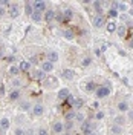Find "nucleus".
I'll use <instances>...</instances> for the list:
<instances>
[{"mask_svg": "<svg viewBox=\"0 0 133 135\" xmlns=\"http://www.w3.org/2000/svg\"><path fill=\"white\" fill-rule=\"evenodd\" d=\"M38 135H49V132L44 129V127H42V129H38V132H37Z\"/></svg>", "mask_w": 133, "mask_h": 135, "instance_id": "39", "label": "nucleus"}, {"mask_svg": "<svg viewBox=\"0 0 133 135\" xmlns=\"http://www.w3.org/2000/svg\"><path fill=\"white\" fill-rule=\"evenodd\" d=\"M48 61H50L52 65L57 63V61H58V52H57V51H49V54H48Z\"/></svg>", "mask_w": 133, "mask_h": 135, "instance_id": "11", "label": "nucleus"}, {"mask_svg": "<svg viewBox=\"0 0 133 135\" xmlns=\"http://www.w3.org/2000/svg\"><path fill=\"white\" fill-rule=\"evenodd\" d=\"M90 135H100V134H98V132H96V131H93V132H92Z\"/></svg>", "mask_w": 133, "mask_h": 135, "instance_id": "51", "label": "nucleus"}, {"mask_svg": "<svg viewBox=\"0 0 133 135\" xmlns=\"http://www.w3.org/2000/svg\"><path fill=\"white\" fill-rule=\"evenodd\" d=\"M75 120L83 123V121H84V115H83V114H80V112H76V115H75Z\"/></svg>", "mask_w": 133, "mask_h": 135, "instance_id": "36", "label": "nucleus"}, {"mask_svg": "<svg viewBox=\"0 0 133 135\" xmlns=\"http://www.w3.org/2000/svg\"><path fill=\"white\" fill-rule=\"evenodd\" d=\"M32 12H34L32 2H26V3H25V14H26V16H32Z\"/></svg>", "mask_w": 133, "mask_h": 135, "instance_id": "18", "label": "nucleus"}, {"mask_svg": "<svg viewBox=\"0 0 133 135\" xmlns=\"http://www.w3.org/2000/svg\"><path fill=\"white\" fill-rule=\"evenodd\" d=\"M116 34H118V37H124L125 34H127V26L125 25H121V26H118L116 28Z\"/></svg>", "mask_w": 133, "mask_h": 135, "instance_id": "20", "label": "nucleus"}, {"mask_svg": "<svg viewBox=\"0 0 133 135\" xmlns=\"http://www.w3.org/2000/svg\"><path fill=\"white\" fill-rule=\"evenodd\" d=\"M95 55H96V57H100L101 55V49L100 48H95Z\"/></svg>", "mask_w": 133, "mask_h": 135, "instance_id": "44", "label": "nucleus"}, {"mask_svg": "<svg viewBox=\"0 0 133 135\" xmlns=\"http://www.w3.org/2000/svg\"><path fill=\"white\" fill-rule=\"evenodd\" d=\"M44 77H46V74L43 72L42 69H35V71L32 72V78L34 80H43Z\"/></svg>", "mask_w": 133, "mask_h": 135, "instance_id": "14", "label": "nucleus"}, {"mask_svg": "<svg viewBox=\"0 0 133 135\" xmlns=\"http://www.w3.org/2000/svg\"><path fill=\"white\" fill-rule=\"evenodd\" d=\"M9 126H11V123H9L8 118H2V120H0V129L6 131V129H9Z\"/></svg>", "mask_w": 133, "mask_h": 135, "instance_id": "23", "label": "nucleus"}, {"mask_svg": "<svg viewBox=\"0 0 133 135\" xmlns=\"http://www.w3.org/2000/svg\"><path fill=\"white\" fill-rule=\"evenodd\" d=\"M16 135H25V131L23 129H16Z\"/></svg>", "mask_w": 133, "mask_h": 135, "instance_id": "42", "label": "nucleus"}, {"mask_svg": "<svg viewBox=\"0 0 133 135\" xmlns=\"http://www.w3.org/2000/svg\"><path fill=\"white\" fill-rule=\"evenodd\" d=\"M110 131H112V132H113L115 135H121V134H122V126H118V124H112Z\"/></svg>", "mask_w": 133, "mask_h": 135, "instance_id": "25", "label": "nucleus"}, {"mask_svg": "<svg viewBox=\"0 0 133 135\" xmlns=\"http://www.w3.org/2000/svg\"><path fill=\"white\" fill-rule=\"evenodd\" d=\"M8 72H9V75L11 77H17L18 74H20V69H18V66H9V69H8Z\"/></svg>", "mask_w": 133, "mask_h": 135, "instance_id": "21", "label": "nucleus"}, {"mask_svg": "<svg viewBox=\"0 0 133 135\" xmlns=\"http://www.w3.org/2000/svg\"><path fill=\"white\" fill-rule=\"evenodd\" d=\"M8 14L11 18H17V17L20 16V8L17 6V5H11L8 9Z\"/></svg>", "mask_w": 133, "mask_h": 135, "instance_id": "6", "label": "nucleus"}, {"mask_svg": "<svg viewBox=\"0 0 133 135\" xmlns=\"http://www.w3.org/2000/svg\"><path fill=\"white\" fill-rule=\"evenodd\" d=\"M18 69H20V72H28V71L31 69V63H29V60H23V61L20 63Z\"/></svg>", "mask_w": 133, "mask_h": 135, "instance_id": "13", "label": "nucleus"}, {"mask_svg": "<svg viewBox=\"0 0 133 135\" xmlns=\"http://www.w3.org/2000/svg\"><path fill=\"white\" fill-rule=\"evenodd\" d=\"M129 118L133 120V109H129Z\"/></svg>", "mask_w": 133, "mask_h": 135, "instance_id": "46", "label": "nucleus"}, {"mask_svg": "<svg viewBox=\"0 0 133 135\" xmlns=\"http://www.w3.org/2000/svg\"><path fill=\"white\" fill-rule=\"evenodd\" d=\"M0 6H2V8H6V6H9V2H6V0H2V2H0Z\"/></svg>", "mask_w": 133, "mask_h": 135, "instance_id": "41", "label": "nucleus"}, {"mask_svg": "<svg viewBox=\"0 0 133 135\" xmlns=\"http://www.w3.org/2000/svg\"><path fill=\"white\" fill-rule=\"evenodd\" d=\"M0 95H5V84H0Z\"/></svg>", "mask_w": 133, "mask_h": 135, "instance_id": "43", "label": "nucleus"}, {"mask_svg": "<svg viewBox=\"0 0 133 135\" xmlns=\"http://www.w3.org/2000/svg\"><path fill=\"white\" fill-rule=\"evenodd\" d=\"M42 71L44 72V74L52 72V71H54V65H52L50 61H48V60H46V61H43V63H42Z\"/></svg>", "mask_w": 133, "mask_h": 135, "instance_id": "8", "label": "nucleus"}, {"mask_svg": "<svg viewBox=\"0 0 133 135\" xmlns=\"http://www.w3.org/2000/svg\"><path fill=\"white\" fill-rule=\"evenodd\" d=\"M116 11H118V12H119V11H122V12H124V11H127V3H124V2H119V3H118Z\"/></svg>", "mask_w": 133, "mask_h": 135, "instance_id": "32", "label": "nucleus"}, {"mask_svg": "<svg viewBox=\"0 0 133 135\" xmlns=\"http://www.w3.org/2000/svg\"><path fill=\"white\" fill-rule=\"evenodd\" d=\"M96 83H93V81H89V83L84 84V89H86V92H93V91H96Z\"/></svg>", "mask_w": 133, "mask_h": 135, "instance_id": "17", "label": "nucleus"}, {"mask_svg": "<svg viewBox=\"0 0 133 135\" xmlns=\"http://www.w3.org/2000/svg\"><path fill=\"white\" fill-rule=\"evenodd\" d=\"M63 35H64V38H67V40H74V31H70V29H64L63 31Z\"/></svg>", "mask_w": 133, "mask_h": 135, "instance_id": "26", "label": "nucleus"}, {"mask_svg": "<svg viewBox=\"0 0 133 135\" xmlns=\"http://www.w3.org/2000/svg\"><path fill=\"white\" fill-rule=\"evenodd\" d=\"M107 14H109V17H110V18H115V17L119 16V12H118L116 9H113V8H110V9H109V12H107Z\"/></svg>", "mask_w": 133, "mask_h": 135, "instance_id": "31", "label": "nucleus"}, {"mask_svg": "<svg viewBox=\"0 0 133 135\" xmlns=\"http://www.w3.org/2000/svg\"><path fill=\"white\" fill-rule=\"evenodd\" d=\"M116 23H115V22H109L107 25H106V29H107L109 32L112 34V32H116Z\"/></svg>", "mask_w": 133, "mask_h": 135, "instance_id": "24", "label": "nucleus"}, {"mask_svg": "<svg viewBox=\"0 0 133 135\" xmlns=\"http://www.w3.org/2000/svg\"><path fill=\"white\" fill-rule=\"evenodd\" d=\"M31 18H32V22H35V23H38V22H42L43 20V12H38V11H34L32 16H31Z\"/></svg>", "mask_w": 133, "mask_h": 135, "instance_id": "16", "label": "nucleus"}, {"mask_svg": "<svg viewBox=\"0 0 133 135\" xmlns=\"http://www.w3.org/2000/svg\"><path fill=\"white\" fill-rule=\"evenodd\" d=\"M61 77L66 78V80H74L75 72L72 71V69H64V71H61Z\"/></svg>", "mask_w": 133, "mask_h": 135, "instance_id": "10", "label": "nucleus"}, {"mask_svg": "<svg viewBox=\"0 0 133 135\" xmlns=\"http://www.w3.org/2000/svg\"><path fill=\"white\" fill-rule=\"evenodd\" d=\"M93 108H95V109H98V108H100V104H98V101H95V103H93Z\"/></svg>", "mask_w": 133, "mask_h": 135, "instance_id": "47", "label": "nucleus"}, {"mask_svg": "<svg viewBox=\"0 0 133 135\" xmlns=\"http://www.w3.org/2000/svg\"><path fill=\"white\" fill-rule=\"evenodd\" d=\"M129 46H130V48H133V38L130 40V42H129Z\"/></svg>", "mask_w": 133, "mask_h": 135, "instance_id": "49", "label": "nucleus"}, {"mask_svg": "<svg viewBox=\"0 0 133 135\" xmlns=\"http://www.w3.org/2000/svg\"><path fill=\"white\" fill-rule=\"evenodd\" d=\"M14 60H16L14 57H9V59H8V61H9V63H14Z\"/></svg>", "mask_w": 133, "mask_h": 135, "instance_id": "48", "label": "nucleus"}, {"mask_svg": "<svg viewBox=\"0 0 133 135\" xmlns=\"http://www.w3.org/2000/svg\"><path fill=\"white\" fill-rule=\"evenodd\" d=\"M5 14H6V9H5V8H2V6H0V17H2V16H5Z\"/></svg>", "mask_w": 133, "mask_h": 135, "instance_id": "45", "label": "nucleus"}, {"mask_svg": "<svg viewBox=\"0 0 133 135\" xmlns=\"http://www.w3.org/2000/svg\"><path fill=\"white\" fill-rule=\"evenodd\" d=\"M104 25H106V18H104V16H96L95 18H93V26H95V28H103Z\"/></svg>", "mask_w": 133, "mask_h": 135, "instance_id": "7", "label": "nucleus"}, {"mask_svg": "<svg viewBox=\"0 0 133 135\" xmlns=\"http://www.w3.org/2000/svg\"><path fill=\"white\" fill-rule=\"evenodd\" d=\"M70 95V91L67 89V88H61L58 91V98L60 100H67V97Z\"/></svg>", "mask_w": 133, "mask_h": 135, "instance_id": "12", "label": "nucleus"}, {"mask_svg": "<svg viewBox=\"0 0 133 135\" xmlns=\"http://www.w3.org/2000/svg\"><path fill=\"white\" fill-rule=\"evenodd\" d=\"M110 86H109V83H106L104 86H98L96 88V91H95V94H96V97L98 98H104V97H109L110 95Z\"/></svg>", "mask_w": 133, "mask_h": 135, "instance_id": "1", "label": "nucleus"}, {"mask_svg": "<svg viewBox=\"0 0 133 135\" xmlns=\"http://www.w3.org/2000/svg\"><path fill=\"white\" fill-rule=\"evenodd\" d=\"M12 86H14V88H18V86H22V81H20L18 78H14V80H12Z\"/></svg>", "mask_w": 133, "mask_h": 135, "instance_id": "37", "label": "nucleus"}, {"mask_svg": "<svg viewBox=\"0 0 133 135\" xmlns=\"http://www.w3.org/2000/svg\"><path fill=\"white\" fill-rule=\"evenodd\" d=\"M55 12H57V11H54V9H48V11L43 14V20L48 22V23H50L52 20H55Z\"/></svg>", "mask_w": 133, "mask_h": 135, "instance_id": "5", "label": "nucleus"}, {"mask_svg": "<svg viewBox=\"0 0 133 135\" xmlns=\"http://www.w3.org/2000/svg\"><path fill=\"white\" fill-rule=\"evenodd\" d=\"M63 16H64V18H66V20H69V18H72V17H74V11H72V9H64V11H63Z\"/></svg>", "mask_w": 133, "mask_h": 135, "instance_id": "29", "label": "nucleus"}, {"mask_svg": "<svg viewBox=\"0 0 133 135\" xmlns=\"http://www.w3.org/2000/svg\"><path fill=\"white\" fill-rule=\"evenodd\" d=\"M22 108H23V109H25V110H28V109H29V108H31V104H29L28 101H25V103H22Z\"/></svg>", "mask_w": 133, "mask_h": 135, "instance_id": "40", "label": "nucleus"}, {"mask_svg": "<svg viewBox=\"0 0 133 135\" xmlns=\"http://www.w3.org/2000/svg\"><path fill=\"white\" fill-rule=\"evenodd\" d=\"M55 20H57V22H60V23L66 20V18H64V16H63V11H61V12H55Z\"/></svg>", "mask_w": 133, "mask_h": 135, "instance_id": "33", "label": "nucleus"}, {"mask_svg": "<svg viewBox=\"0 0 133 135\" xmlns=\"http://www.w3.org/2000/svg\"><path fill=\"white\" fill-rule=\"evenodd\" d=\"M125 121V118L122 117V115H118V117H115V124H118V126H122Z\"/></svg>", "mask_w": 133, "mask_h": 135, "instance_id": "30", "label": "nucleus"}, {"mask_svg": "<svg viewBox=\"0 0 133 135\" xmlns=\"http://www.w3.org/2000/svg\"><path fill=\"white\" fill-rule=\"evenodd\" d=\"M83 104H84V101L81 100V98H76V97H75L70 106H72L74 109H81V108H83Z\"/></svg>", "mask_w": 133, "mask_h": 135, "instance_id": "15", "label": "nucleus"}, {"mask_svg": "<svg viewBox=\"0 0 133 135\" xmlns=\"http://www.w3.org/2000/svg\"><path fill=\"white\" fill-rule=\"evenodd\" d=\"M61 135H74V134H72V132H63Z\"/></svg>", "mask_w": 133, "mask_h": 135, "instance_id": "50", "label": "nucleus"}, {"mask_svg": "<svg viewBox=\"0 0 133 135\" xmlns=\"http://www.w3.org/2000/svg\"><path fill=\"white\" fill-rule=\"evenodd\" d=\"M95 118H96V120H103V118H104V112L98 110V112H96V115H95Z\"/></svg>", "mask_w": 133, "mask_h": 135, "instance_id": "38", "label": "nucleus"}, {"mask_svg": "<svg viewBox=\"0 0 133 135\" xmlns=\"http://www.w3.org/2000/svg\"><path fill=\"white\" fill-rule=\"evenodd\" d=\"M43 112H44L43 104H34V106H32V114L35 115V117H40V115H43Z\"/></svg>", "mask_w": 133, "mask_h": 135, "instance_id": "9", "label": "nucleus"}, {"mask_svg": "<svg viewBox=\"0 0 133 135\" xmlns=\"http://www.w3.org/2000/svg\"><path fill=\"white\" fill-rule=\"evenodd\" d=\"M130 5H132V6H133V2H130Z\"/></svg>", "mask_w": 133, "mask_h": 135, "instance_id": "52", "label": "nucleus"}, {"mask_svg": "<svg viewBox=\"0 0 133 135\" xmlns=\"http://www.w3.org/2000/svg\"><path fill=\"white\" fill-rule=\"evenodd\" d=\"M63 124H64V129L70 131V129L74 127V121H66V123H63Z\"/></svg>", "mask_w": 133, "mask_h": 135, "instance_id": "34", "label": "nucleus"}, {"mask_svg": "<svg viewBox=\"0 0 133 135\" xmlns=\"http://www.w3.org/2000/svg\"><path fill=\"white\" fill-rule=\"evenodd\" d=\"M18 98H20V91L18 89H14V91L9 92V100L11 101H17Z\"/></svg>", "mask_w": 133, "mask_h": 135, "instance_id": "19", "label": "nucleus"}, {"mask_svg": "<svg viewBox=\"0 0 133 135\" xmlns=\"http://www.w3.org/2000/svg\"><path fill=\"white\" fill-rule=\"evenodd\" d=\"M90 63H92V60L89 59V57H86V59H83V61H81V65H83L84 68H86V66H89Z\"/></svg>", "mask_w": 133, "mask_h": 135, "instance_id": "35", "label": "nucleus"}, {"mask_svg": "<svg viewBox=\"0 0 133 135\" xmlns=\"http://www.w3.org/2000/svg\"><path fill=\"white\" fill-rule=\"evenodd\" d=\"M75 115H76V112H75V110H69L66 115H64V118H66V121H74Z\"/></svg>", "mask_w": 133, "mask_h": 135, "instance_id": "28", "label": "nucleus"}, {"mask_svg": "<svg viewBox=\"0 0 133 135\" xmlns=\"http://www.w3.org/2000/svg\"><path fill=\"white\" fill-rule=\"evenodd\" d=\"M81 131L84 135H90L95 131V124H92L90 121H83L81 123Z\"/></svg>", "mask_w": 133, "mask_h": 135, "instance_id": "3", "label": "nucleus"}, {"mask_svg": "<svg viewBox=\"0 0 133 135\" xmlns=\"http://www.w3.org/2000/svg\"><path fill=\"white\" fill-rule=\"evenodd\" d=\"M32 6H34V11H38V12H43V14L48 11V5H46V2H43V0L32 2Z\"/></svg>", "mask_w": 133, "mask_h": 135, "instance_id": "2", "label": "nucleus"}, {"mask_svg": "<svg viewBox=\"0 0 133 135\" xmlns=\"http://www.w3.org/2000/svg\"><path fill=\"white\" fill-rule=\"evenodd\" d=\"M118 110H119V112H125V110H129V104H127V101H121V103H118Z\"/></svg>", "mask_w": 133, "mask_h": 135, "instance_id": "27", "label": "nucleus"}, {"mask_svg": "<svg viewBox=\"0 0 133 135\" xmlns=\"http://www.w3.org/2000/svg\"><path fill=\"white\" fill-rule=\"evenodd\" d=\"M93 6L96 11V16H103V2H93Z\"/></svg>", "mask_w": 133, "mask_h": 135, "instance_id": "22", "label": "nucleus"}, {"mask_svg": "<svg viewBox=\"0 0 133 135\" xmlns=\"http://www.w3.org/2000/svg\"><path fill=\"white\" fill-rule=\"evenodd\" d=\"M52 131H54V134L61 135L63 132H64V124H63L61 121H54V124H52Z\"/></svg>", "mask_w": 133, "mask_h": 135, "instance_id": "4", "label": "nucleus"}]
</instances>
